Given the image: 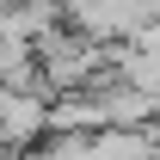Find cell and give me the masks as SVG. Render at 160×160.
Wrapping results in <instances>:
<instances>
[{"mask_svg": "<svg viewBox=\"0 0 160 160\" xmlns=\"http://www.w3.org/2000/svg\"><path fill=\"white\" fill-rule=\"evenodd\" d=\"M31 56L43 62V74H49V80L80 86V80H92L105 62H111V49H105V43H92L86 31H43Z\"/></svg>", "mask_w": 160, "mask_h": 160, "instance_id": "obj_1", "label": "cell"}, {"mask_svg": "<svg viewBox=\"0 0 160 160\" xmlns=\"http://www.w3.org/2000/svg\"><path fill=\"white\" fill-rule=\"evenodd\" d=\"M92 105H99V123H111V129H142V123L160 111V92H142V86L117 80V86H105Z\"/></svg>", "mask_w": 160, "mask_h": 160, "instance_id": "obj_2", "label": "cell"}, {"mask_svg": "<svg viewBox=\"0 0 160 160\" xmlns=\"http://www.w3.org/2000/svg\"><path fill=\"white\" fill-rule=\"evenodd\" d=\"M49 123V105L37 92H0V136L6 142H31Z\"/></svg>", "mask_w": 160, "mask_h": 160, "instance_id": "obj_3", "label": "cell"}]
</instances>
